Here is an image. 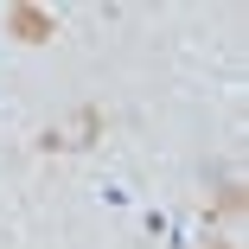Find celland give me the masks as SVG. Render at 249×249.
Listing matches in <instances>:
<instances>
[{
    "mask_svg": "<svg viewBox=\"0 0 249 249\" xmlns=\"http://www.w3.org/2000/svg\"><path fill=\"white\" fill-rule=\"evenodd\" d=\"M96 134H103V115H96V109H77V115H64L58 128H45L38 141H45V147L58 154V147H89Z\"/></svg>",
    "mask_w": 249,
    "mask_h": 249,
    "instance_id": "1",
    "label": "cell"
},
{
    "mask_svg": "<svg viewBox=\"0 0 249 249\" xmlns=\"http://www.w3.org/2000/svg\"><path fill=\"white\" fill-rule=\"evenodd\" d=\"M7 32H13L19 45H45V38H52V13H38V7H13V13H7Z\"/></svg>",
    "mask_w": 249,
    "mask_h": 249,
    "instance_id": "2",
    "label": "cell"
},
{
    "mask_svg": "<svg viewBox=\"0 0 249 249\" xmlns=\"http://www.w3.org/2000/svg\"><path fill=\"white\" fill-rule=\"evenodd\" d=\"M211 249H243V243H236V236H217V243H211Z\"/></svg>",
    "mask_w": 249,
    "mask_h": 249,
    "instance_id": "3",
    "label": "cell"
}]
</instances>
